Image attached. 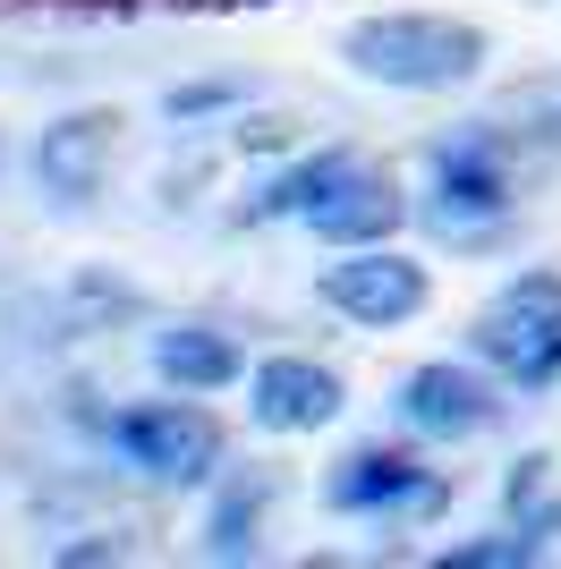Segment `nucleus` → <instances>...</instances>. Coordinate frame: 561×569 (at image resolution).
I'll return each mask as SVG.
<instances>
[{"label": "nucleus", "mask_w": 561, "mask_h": 569, "mask_svg": "<svg viewBox=\"0 0 561 569\" xmlns=\"http://www.w3.org/2000/svg\"><path fill=\"white\" fill-rule=\"evenodd\" d=\"M341 60H350L366 86H392V94H451L485 69V34L468 18H417V9H383V18H357L341 34Z\"/></svg>", "instance_id": "1"}, {"label": "nucleus", "mask_w": 561, "mask_h": 569, "mask_svg": "<svg viewBox=\"0 0 561 569\" xmlns=\"http://www.w3.org/2000/svg\"><path fill=\"white\" fill-rule=\"evenodd\" d=\"M476 357L519 391H553L561 382V272H519L485 298L476 315Z\"/></svg>", "instance_id": "2"}, {"label": "nucleus", "mask_w": 561, "mask_h": 569, "mask_svg": "<svg viewBox=\"0 0 561 569\" xmlns=\"http://www.w3.org/2000/svg\"><path fill=\"white\" fill-rule=\"evenodd\" d=\"M102 442H111L137 476H154V485H205V476L222 468V426L196 408V391L111 417V426H102Z\"/></svg>", "instance_id": "3"}, {"label": "nucleus", "mask_w": 561, "mask_h": 569, "mask_svg": "<svg viewBox=\"0 0 561 569\" xmlns=\"http://www.w3.org/2000/svg\"><path fill=\"white\" fill-rule=\"evenodd\" d=\"M511 213V162H502V128L476 119V137L443 144L434 153V196H425V221L443 238H476Z\"/></svg>", "instance_id": "4"}, {"label": "nucleus", "mask_w": 561, "mask_h": 569, "mask_svg": "<svg viewBox=\"0 0 561 569\" xmlns=\"http://www.w3.org/2000/svg\"><path fill=\"white\" fill-rule=\"evenodd\" d=\"M324 307L366 323V332H392V323L425 315V263L400 256L392 238H383V247H350V263L324 272Z\"/></svg>", "instance_id": "5"}, {"label": "nucleus", "mask_w": 561, "mask_h": 569, "mask_svg": "<svg viewBox=\"0 0 561 569\" xmlns=\"http://www.w3.org/2000/svg\"><path fill=\"white\" fill-rule=\"evenodd\" d=\"M119 153V111H69L35 137V188L51 204H94Z\"/></svg>", "instance_id": "6"}, {"label": "nucleus", "mask_w": 561, "mask_h": 569, "mask_svg": "<svg viewBox=\"0 0 561 569\" xmlns=\"http://www.w3.org/2000/svg\"><path fill=\"white\" fill-rule=\"evenodd\" d=\"M400 426L417 433V442H468V433L493 426V382L476 366L434 357V366H417V375L400 382Z\"/></svg>", "instance_id": "7"}, {"label": "nucleus", "mask_w": 561, "mask_h": 569, "mask_svg": "<svg viewBox=\"0 0 561 569\" xmlns=\"http://www.w3.org/2000/svg\"><path fill=\"white\" fill-rule=\"evenodd\" d=\"M247 417L264 433H315L341 417V375L315 357H264L256 382H247Z\"/></svg>", "instance_id": "8"}, {"label": "nucleus", "mask_w": 561, "mask_h": 569, "mask_svg": "<svg viewBox=\"0 0 561 569\" xmlns=\"http://www.w3.org/2000/svg\"><path fill=\"white\" fill-rule=\"evenodd\" d=\"M324 501L341 519H383V510H409V501H434V476L417 468V451H400V442H366L332 468Z\"/></svg>", "instance_id": "9"}, {"label": "nucleus", "mask_w": 561, "mask_h": 569, "mask_svg": "<svg viewBox=\"0 0 561 569\" xmlns=\"http://www.w3.org/2000/svg\"><path fill=\"white\" fill-rule=\"evenodd\" d=\"M400 221H409V196H400V179H392V170H374V162H357L350 179H341V188H332L324 204L306 213V230L332 238V247L350 256V247H383Z\"/></svg>", "instance_id": "10"}, {"label": "nucleus", "mask_w": 561, "mask_h": 569, "mask_svg": "<svg viewBox=\"0 0 561 569\" xmlns=\"http://www.w3.org/2000/svg\"><path fill=\"white\" fill-rule=\"evenodd\" d=\"M154 375L170 382V391H230L238 382V349L230 332H213V323H170V332H154Z\"/></svg>", "instance_id": "11"}, {"label": "nucleus", "mask_w": 561, "mask_h": 569, "mask_svg": "<svg viewBox=\"0 0 561 569\" xmlns=\"http://www.w3.org/2000/svg\"><path fill=\"white\" fill-rule=\"evenodd\" d=\"M264 510H273V476H230L222 493H213V510H205V552L213 561H247L256 552V536H264Z\"/></svg>", "instance_id": "12"}, {"label": "nucleus", "mask_w": 561, "mask_h": 569, "mask_svg": "<svg viewBox=\"0 0 561 569\" xmlns=\"http://www.w3.org/2000/svg\"><path fill=\"white\" fill-rule=\"evenodd\" d=\"M350 170H357V153H341V144H332V153H306V162H289L273 188H264L256 221H306L332 188H341V179H350Z\"/></svg>", "instance_id": "13"}, {"label": "nucleus", "mask_w": 561, "mask_h": 569, "mask_svg": "<svg viewBox=\"0 0 561 569\" xmlns=\"http://www.w3.org/2000/svg\"><path fill=\"white\" fill-rule=\"evenodd\" d=\"M43 315L60 323L51 340H77V332H111L119 315H145V298L128 281H102V272H86V281H69L60 298H43Z\"/></svg>", "instance_id": "14"}, {"label": "nucleus", "mask_w": 561, "mask_h": 569, "mask_svg": "<svg viewBox=\"0 0 561 569\" xmlns=\"http://www.w3.org/2000/svg\"><path fill=\"white\" fill-rule=\"evenodd\" d=\"M537 552H544V536L519 519V536H476V545H451L443 569H519V561H537Z\"/></svg>", "instance_id": "15"}, {"label": "nucleus", "mask_w": 561, "mask_h": 569, "mask_svg": "<svg viewBox=\"0 0 561 569\" xmlns=\"http://www.w3.org/2000/svg\"><path fill=\"white\" fill-rule=\"evenodd\" d=\"M60 569H94V561H128V536H77V545H51Z\"/></svg>", "instance_id": "16"}, {"label": "nucleus", "mask_w": 561, "mask_h": 569, "mask_svg": "<svg viewBox=\"0 0 561 569\" xmlns=\"http://www.w3.org/2000/svg\"><path fill=\"white\" fill-rule=\"evenodd\" d=\"M230 102H238V86H179L163 111L170 119H205V111H230Z\"/></svg>", "instance_id": "17"}, {"label": "nucleus", "mask_w": 561, "mask_h": 569, "mask_svg": "<svg viewBox=\"0 0 561 569\" xmlns=\"http://www.w3.org/2000/svg\"><path fill=\"white\" fill-rule=\"evenodd\" d=\"M537 493H544V459H519V468H511V485H502V501H511V510H528Z\"/></svg>", "instance_id": "18"}, {"label": "nucleus", "mask_w": 561, "mask_h": 569, "mask_svg": "<svg viewBox=\"0 0 561 569\" xmlns=\"http://www.w3.org/2000/svg\"><path fill=\"white\" fill-rule=\"evenodd\" d=\"M289 144V119H256V128H238V153H273Z\"/></svg>", "instance_id": "19"}, {"label": "nucleus", "mask_w": 561, "mask_h": 569, "mask_svg": "<svg viewBox=\"0 0 561 569\" xmlns=\"http://www.w3.org/2000/svg\"><path fill=\"white\" fill-rule=\"evenodd\" d=\"M170 9H205V18H222V9H273V0H170Z\"/></svg>", "instance_id": "20"}]
</instances>
